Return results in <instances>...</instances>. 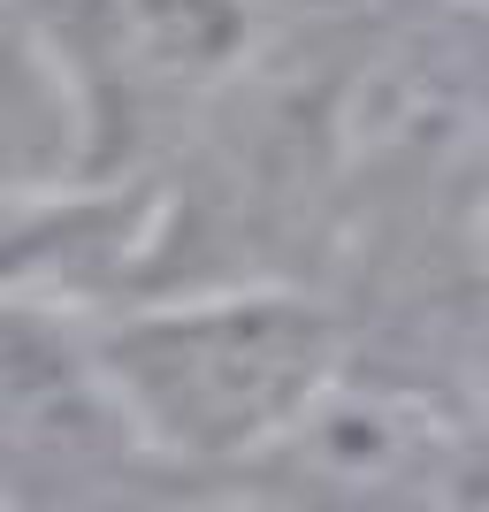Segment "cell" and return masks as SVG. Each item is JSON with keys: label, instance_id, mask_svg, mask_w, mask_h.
<instances>
[{"label": "cell", "instance_id": "obj_3", "mask_svg": "<svg viewBox=\"0 0 489 512\" xmlns=\"http://www.w3.org/2000/svg\"><path fill=\"white\" fill-rule=\"evenodd\" d=\"M184 482L138 428L92 306L16 291L0 306V512L176 505Z\"/></svg>", "mask_w": 489, "mask_h": 512}, {"label": "cell", "instance_id": "obj_4", "mask_svg": "<svg viewBox=\"0 0 489 512\" xmlns=\"http://www.w3.org/2000/svg\"><path fill=\"white\" fill-rule=\"evenodd\" d=\"M474 268H482V306H489V199L474 214Z\"/></svg>", "mask_w": 489, "mask_h": 512}, {"label": "cell", "instance_id": "obj_1", "mask_svg": "<svg viewBox=\"0 0 489 512\" xmlns=\"http://www.w3.org/2000/svg\"><path fill=\"white\" fill-rule=\"evenodd\" d=\"M268 46V0H8V199L169 176Z\"/></svg>", "mask_w": 489, "mask_h": 512}, {"label": "cell", "instance_id": "obj_2", "mask_svg": "<svg viewBox=\"0 0 489 512\" xmlns=\"http://www.w3.org/2000/svg\"><path fill=\"white\" fill-rule=\"evenodd\" d=\"M92 329L184 497H237L352 367L344 306L283 268L153 283L92 306Z\"/></svg>", "mask_w": 489, "mask_h": 512}]
</instances>
